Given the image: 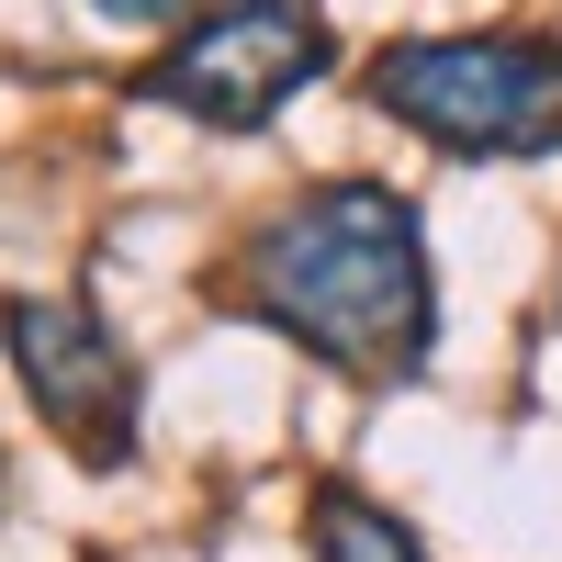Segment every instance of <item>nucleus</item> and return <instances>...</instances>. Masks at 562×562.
<instances>
[{
    "instance_id": "6",
    "label": "nucleus",
    "mask_w": 562,
    "mask_h": 562,
    "mask_svg": "<svg viewBox=\"0 0 562 562\" xmlns=\"http://www.w3.org/2000/svg\"><path fill=\"white\" fill-rule=\"evenodd\" d=\"M90 12H113V23H169V12H192V0H90Z\"/></svg>"
},
{
    "instance_id": "3",
    "label": "nucleus",
    "mask_w": 562,
    "mask_h": 562,
    "mask_svg": "<svg viewBox=\"0 0 562 562\" xmlns=\"http://www.w3.org/2000/svg\"><path fill=\"white\" fill-rule=\"evenodd\" d=\"M326 12L315 0H214L180 23V45L135 79V102H169L214 135H259L304 79H326Z\"/></svg>"
},
{
    "instance_id": "1",
    "label": "nucleus",
    "mask_w": 562,
    "mask_h": 562,
    "mask_svg": "<svg viewBox=\"0 0 562 562\" xmlns=\"http://www.w3.org/2000/svg\"><path fill=\"white\" fill-rule=\"evenodd\" d=\"M259 326H281L293 349H315L349 383H416L439 338L428 293V225L383 180H315L270 225H248L237 270H225Z\"/></svg>"
},
{
    "instance_id": "5",
    "label": "nucleus",
    "mask_w": 562,
    "mask_h": 562,
    "mask_svg": "<svg viewBox=\"0 0 562 562\" xmlns=\"http://www.w3.org/2000/svg\"><path fill=\"white\" fill-rule=\"evenodd\" d=\"M315 562H428V551H416V529L394 506H371L360 484H326L315 495Z\"/></svg>"
},
{
    "instance_id": "4",
    "label": "nucleus",
    "mask_w": 562,
    "mask_h": 562,
    "mask_svg": "<svg viewBox=\"0 0 562 562\" xmlns=\"http://www.w3.org/2000/svg\"><path fill=\"white\" fill-rule=\"evenodd\" d=\"M0 338H12V371L34 416L57 428L90 473H124L135 461V416H147V383H135V360L102 315H90L79 293H12L0 304Z\"/></svg>"
},
{
    "instance_id": "2",
    "label": "nucleus",
    "mask_w": 562,
    "mask_h": 562,
    "mask_svg": "<svg viewBox=\"0 0 562 562\" xmlns=\"http://www.w3.org/2000/svg\"><path fill=\"white\" fill-rule=\"evenodd\" d=\"M371 102L450 158H551L562 34H405L371 57Z\"/></svg>"
}]
</instances>
